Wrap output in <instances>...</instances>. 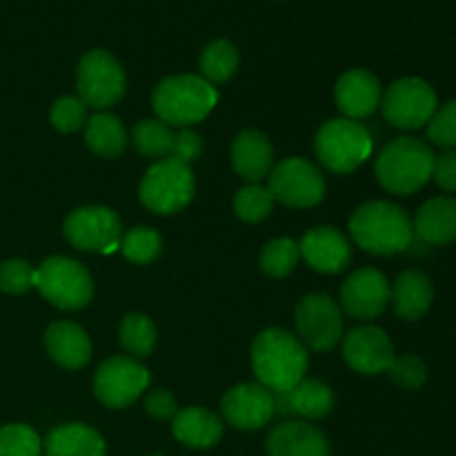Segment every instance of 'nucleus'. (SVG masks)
Returning <instances> with one entry per match:
<instances>
[{
  "label": "nucleus",
  "instance_id": "nucleus-1",
  "mask_svg": "<svg viewBox=\"0 0 456 456\" xmlns=\"http://www.w3.org/2000/svg\"><path fill=\"white\" fill-rule=\"evenodd\" d=\"M252 370L258 383L272 395L292 390L305 377V346L288 330H263L252 343Z\"/></svg>",
  "mask_w": 456,
  "mask_h": 456
},
{
  "label": "nucleus",
  "instance_id": "nucleus-2",
  "mask_svg": "<svg viewBox=\"0 0 456 456\" xmlns=\"http://www.w3.org/2000/svg\"><path fill=\"white\" fill-rule=\"evenodd\" d=\"M354 243L374 256L401 254L412 245L414 227L403 208L387 200H370L350 218Z\"/></svg>",
  "mask_w": 456,
  "mask_h": 456
},
{
  "label": "nucleus",
  "instance_id": "nucleus-3",
  "mask_svg": "<svg viewBox=\"0 0 456 456\" xmlns=\"http://www.w3.org/2000/svg\"><path fill=\"white\" fill-rule=\"evenodd\" d=\"M218 94L203 76L178 74L160 80L151 94L159 120L169 127H191L216 107Z\"/></svg>",
  "mask_w": 456,
  "mask_h": 456
},
{
  "label": "nucleus",
  "instance_id": "nucleus-4",
  "mask_svg": "<svg viewBox=\"0 0 456 456\" xmlns=\"http://www.w3.org/2000/svg\"><path fill=\"white\" fill-rule=\"evenodd\" d=\"M435 151L419 138H396L377 159L379 183L390 194L410 196L421 190L435 172Z\"/></svg>",
  "mask_w": 456,
  "mask_h": 456
},
{
  "label": "nucleus",
  "instance_id": "nucleus-5",
  "mask_svg": "<svg viewBox=\"0 0 456 456\" xmlns=\"http://www.w3.org/2000/svg\"><path fill=\"white\" fill-rule=\"evenodd\" d=\"M314 151L330 172L350 174L372 154V136L356 120L332 118L316 132Z\"/></svg>",
  "mask_w": 456,
  "mask_h": 456
},
{
  "label": "nucleus",
  "instance_id": "nucleus-6",
  "mask_svg": "<svg viewBox=\"0 0 456 456\" xmlns=\"http://www.w3.org/2000/svg\"><path fill=\"white\" fill-rule=\"evenodd\" d=\"M194 174L190 165L178 159L156 160L142 176L138 196L142 205L156 214H174L194 199Z\"/></svg>",
  "mask_w": 456,
  "mask_h": 456
},
{
  "label": "nucleus",
  "instance_id": "nucleus-7",
  "mask_svg": "<svg viewBox=\"0 0 456 456\" xmlns=\"http://www.w3.org/2000/svg\"><path fill=\"white\" fill-rule=\"evenodd\" d=\"M34 288L58 310H80L94 297L89 272L65 256H52L34 274Z\"/></svg>",
  "mask_w": 456,
  "mask_h": 456
},
{
  "label": "nucleus",
  "instance_id": "nucleus-8",
  "mask_svg": "<svg viewBox=\"0 0 456 456\" xmlns=\"http://www.w3.org/2000/svg\"><path fill=\"white\" fill-rule=\"evenodd\" d=\"M78 98L87 107L105 110L125 94V71L105 49H92L78 62Z\"/></svg>",
  "mask_w": 456,
  "mask_h": 456
},
{
  "label": "nucleus",
  "instance_id": "nucleus-9",
  "mask_svg": "<svg viewBox=\"0 0 456 456\" xmlns=\"http://www.w3.org/2000/svg\"><path fill=\"white\" fill-rule=\"evenodd\" d=\"M272 199L288 208H314L325 196L323 174L305 159H285L267 178Z\"/></svg>",
  "mask_w": 456,
  "mask_h": 456
},
{
  "label": "nucleus",
  "instance_id": "nucleus-10",
  "mask_svg": "<svg viewBox=\"0 0 456 456\" xmlns=\"http://www.w3.org/2000/svg\"><path fill=\"white\" fill-rule=\"evenodd\" d=\"M65 236L76 249L110 254L123 239V225L114 209L102 205L78 208L67 216Z\"/></svg>",
  "mask_w": 456,
  "mask_h": 456
},
{
  "label": "nucleus",
  "instance_id": "nucleus-11",
  "mask_svg": "<svg viewBox=\"0 0 456 456\" xmlns=\"http://www.w3.org/2000/svg\"><path fill=\"white\" fill-rule=\"evenodd\" d=\"M150 386V372L129 356H111L94 377V395L105 408H129Z\"/></svg>",
  "mask_w": 456,
  "mask_h": 456
},
{
  "label": "nucleus",
  "instance_id": "nucleus-12",
  "mask_svg": "<svg viewBox=\"0 0 456 456\" xmlns=\"http://www.w3.org/2000/svg\"><path fill=\"white\" fill-rule=\"evenodd\" d=\"M383 116L399 129H419L436 111V94L426 80L399 78L387 87L381 98Z\"/></svg>",
  "mask_w": 456,
  "mask_h": 456
},
{
  "label": "nucleus",
  "instance_id": "nucleus-13",
  "mask_svg": "<svg viewBox=\"0 0 456 456\" xmlns=\"http://www.w3.org/2000/svg\"><path fill=\"white\" fill-rule=\"evenodd\" d=\"M294 323L301 341L316 352L332 350L343 337L341 310L325 294H310L301 298L294 312Z\"/></svg>",
  "mask_w": 456,
  "mask_h": 456
},
{
  "label": "nucleus",
  "instance_id": "nucleus-14",
  "mask_svg": "<svg viewBox=\"0 0 456 456\" xmlns=\"http://www.w3.org/2000/svg\"><path fill=\"white\" fill-rule=\"evenodd\" d=\"M221 412L236 430H258L274 417V395L261 383H240L223 396Z\"/></svg>",
  "mask_w": 456,
  "mask_h": 456
},
{
  "label": "nucleus",
  "instance_id": "nucleus-15",
  "mask_svg": "<svg viewBox=\"0 0 456 456\" xmlns=\"http://www.w3.org/2000/svg\"><path fill=\"white\" fill-rule=\"evenodd\" d=\"M343 356L346 363L359 374L387 372L396 359L390 337L374 325L352 330L343 338Z\"/></svg>",
  "mask_w": 456,
  "mask_h": 456
},
{
  "label": "nucleus",
  "instance_id": "nucleus-16",
  "mask_svg": "<svg viewBox=\"0 0 456 456\" xmlns=\"http://www.w3.org/2000/svg\"><path fill=\"white\" fill-rule=\"evenodd\" d=\"M390 301L387 279L374 267L352 272L341 288V305L350 316L361 321L377 319Z\"/></svg>",
  "mask_w": 456,
  "mask_h": 456
},
{
  "label": "nucleus",
  "instance_id": "nucleus-17",
  "mask_svg": "<svg viewBox=\"0 0 456 456\" xmlns=\"http://www.w3.org/2000/svg\"><path fill=\"white\" fill-rule=\"evenodd\" d=\"M298 252L312 270L321 274H338L352 261V248L334 227H314L298 243Z\"/></svg>",
  "mask_w": 456,
  "mask_h": 456
},
{
  "label": "nucleus",
  "instance_id": "nucleus-18",
  "mask_svg": "<svg viewBox=\"0 0 456 456\" xmlns=\"http://www.w3.org/2000/svg\"><path fill=\"white\" fill-rule=\"evenodd\" d=\"M334 98H337L338 110L346 114V118H365V116L374 114L377 107L381 105V83L368 69L356 67V69L346 71L338 78Z\"/></svg>",
  "mask_w": 456,
  "mask_h": 456
},
{
  "label": "nucleus",
  "instance_id": "nucleus-19",
  "mask_svg": "<svg viewBox=\"0 0 456 456\" xmlns=\"http://www.w3.org/2000/svg\"><path fill=\"white\" fill-rule=\"evenodd\" d=\"M267 456H330L328 436L307 421L281 423L267 436Z\"/></svg>",
  "mask_w": 456,
  "mask_h": 456
},
{
  "label": "nucleus",
  "instance_id": "nucleus-20",
  "mask_svg": "<svg viewBox=\"0 0 456 456\" xmlns=\"http://www.w3.org/2000/svg\"><path fill=\"white\" fill-rule=\"evenodd\" d=\"M232 165L240 178L254 185L270 176V169L274 165V150L265 134L256 129L240 132L232 142Z\"/></svg>",
  "mask_w": 456,
  "mask_h": 456
},
{
  "label": "nucleus",
  "instance_id": "nucleus-21",
  "mask_svg": "<svg viewBox=\"0 0 456 456\" xmlns=\"http://www.w3.org/2000/svg\"><path fill=\"white\" fill-rule=\"evenodd\" d=\"M334 395L323 381L303 379L292 390L274 395V414H298L303 419H323L332 412Z\"/></svg>",
  "mask_w": 456,
  "mask_h": 456
},
{
  "label": "nucleus",
  "instance_id": "nucleus-22",
  "mask_svg": "<svg viewBox=\"0 0 456 456\" xmlns=\"http://www.w3.org/2000/svg\"><path fill=\"white\" fill-rule=\"evenodd\" d=\"M45 347L49 356L65 370H80L92 356V343L80 325L58 321L45 332Z\"/></svg>",
  "mask_w": 456,
  "mask_h": 456
},
{
  "label": "nucleus",
  "instance_id": "nucleus-23",
  "mask_svg": "<svg viewBox=\"0 0 456 456\" xmlns=\"http://www.w3.org/2000/svg\"><path fill=\"white\" fill-rule=\"evenodd\" d=\"M414 234L430 245H448L456 240V199L436 196L419 208Z\"/></svg>",
  "mask_w": 456,
  "mask_h": 456
},
{
  "label": "nucleus",
  "instance_id": "nucleus-24",
  "mask_svg": "<svg viewBox=\"0 0 456 456\" xmlns=\"http://www.w3.org/2000/svg\"><path fill=\"white\" fill-rule=\"evenodd\" d=\"M390 301L401 319L419 321L432 307L435 288L421 270H408L396 279L395 288L390 289Z\"/></svg>",
  "mask_w": 456,
  "mask_h": 456
},
{
  "label": "nucleus",
  "instance_id": "nucleus-25",
  "mask_svg": "<svg viewBox=\"0 0 456 456\" xmlns=\"http://www.w3.org/2000/svg\"><path fill=\"white\" fill-rule=\"evenodd\" d=\"M172 432L187 448L208 450L223 439V421L205 408H185L172 419Z\"/></svg>",
  "mask_w": 456,
  "mask_h": 456
},
{
  "label": "nucleus",
  "instance_id": "nucleus-26",
  "mask_svg": "<svg viewBox=\"0 0 456 456\" xmlns=\"http://www.w3.org/2000/svg\"><path fill=\"white\" fill-rule=\"evenodd\" d=\"M45 456H105V441L94 428L67 423L49 432Z\"/></svg>",
  "mask_w": 456,
  "mask_h": 456
},
{
  "label": "nucleus",
  "instance_id": "nucleus-27",
  "mask_svg": "<svg viewBox=\"0 0 456 456\" xmlns=\"http://www.w3.org/2000/svg\"><path fill=\"white\" fill-rule=\"evenodd\" d=\"M85 142L96 156L118 159L125 147H127V136H125L123 123H120L118 116L101 111V114L89 118L87 127H85Z\"/></svg>",
  "mask_w": 456,
  "mask_h": 456
},
{
  "label": "nucleus",
  "instance_id": "nucleus-28",
  "mask_svg": "<svg viewBox=\"0 0 456 456\" xmlns=\"http://www.w3.org/2000/svg\"><path fill=\"white\" fill-rule=\"evenodd\" d=\"M132 142L136 151L145 159H172L174 145H176V134L172 132L167 123L156 118L141 120L132 129Z\"/></svg>",
  "mask_w": 456,
  "mask_h": 456
},
{
  "label": "nucleus",
  "instance_id": "nucleus-29",
  "mask_svg": "<svg viewBox=\"0 0 456 456\" xmlns=\"http://www.w3.org/2000/svg\"><path fill=\"white\" fill-rule=\"evenodd\" d=\"M239 69V52L227 38L209 43L200 53V71L208 83H227Z\"/></svg>",
  "mask_w": 456,
  "mask_h": 456
},
{
  "label": "nucleus",
  "instance_id": "nucleus-30",
  "mask_svg": "<svg viewBox=\"0 0 456 456\" xmlns=\"http://www.w3.org/2000/svg\"><path fill=\"white\" fill-rule=\"evenodd\" d=\"M118 341L136 359H145L156 347V328L145 314H127L118 328Z\"/></svg>",
  "mask_w": 456,
  "mask_h": 456
},
{
  "label": "nucleus",
  "instance_id": "nucleus-31",
  "mask_svg": "<svg viewBox=\"0 0 456 456\" xmlns=\"http://www.w3.org/2000/svg\"><path fill=\"white\" fill-rule=\"evenodd\" d=\"M118 248L127 261L136 263V265H147L160 254L163 240H160L159 232L151 227H134L127 234H123Z\"/></svg>",
  "mask_w": 456,
  "mask_h": 456
},
{
  "label": "nucleus",
  "instance_id": "nucleus-32",
  "mask_svg": "<svg viewBox=\"0 0 456 456\" xmlns=\"http://www.w3.org/2000/svg\"><path fill=\"white\" fill-rule=\"evenodd\" d=\"M298 256V243L292 239H274L263 248L261 270L272 279H283L297 267Z\"/></svg>",
  "mask_w": 456,
  "mask_h": 456
},
{
  "label": "nucleus",
  "instance_id": "nucleus-33",
  "mask_svg": "<svg viewBox=\"0 0 456 456\" xmlns=\"http://www.w3.org/2000/svg\"><path fill=\"white\" fill-rule=\"evenodd\" d=\"M276 200L272 199L270 190L261 185H248L236 191L234 212L245 223H261L272 214Z\"/></svg>",
  "mask_w": 456,
  "mask_h": 456
},
{
  "label": "nucleus",
  "instance_id": "nucleus-34",
  "mask_svg": "<svg viewBox=\"0 0 456 456\" xmlns=\"http://www.w3.org/2000/svg\"><path fill=\"white\" fill-rule=\"evenodd\" d=\"M40 436L25 423L0 428V456H40Z\"/></svg>",
  "mask_w": 456,
  "mask_h": 456
},
{
  "label": "nucleus",
  "instance_id": "nucleus-35",
  "mask_svg": "<svg viewBox=\"0 0 456 456\" xmlns=\"http://www.w3.org/2000/svg\"><path fill=\"white\" fill-rule=\"evenodd\" d=\"M49 118H52V125L58 132L71 134L85 125V118H87V105L76 96H62L53 102Z\"/></svg>",
  "mask_w": 456,
  "mask_h": 456
},
{
  "label": "nucleus",
  "instance_id": "nucleus-36",
  "mask_svg": "<svg viewBox=\"0 0 456 456\" xmlns=\"http://www.w3.org/2000/svg\"><path fill=\"white\" fill-rule=\"evenodd\" d=\"M395 381V386H399L401 390L414 392L426 383L428 379V368L419 356L414 354H403L399 359H395L392 368L387 370Z\"/></svg>",
  "mask_w": 456,
  "mask_h": 456
},
{
  "label": "nucleus",
  "instance_id": "nucleus-37",
  "mask_svg": "<svg viewBox=\"0 0 456 456\" xmlns=\"http://www.w3.org/2000/svg\"><path fill=\"white\" fill-rule=\"evenodd\" d=\"M428 136L435 145L454 150L456 147V101L448 102L441 110L435 111V116L428 123Z\"/></svg>",
  "mask_w": 456,
  "mask_h": 456
},
{
  "label": "nucleus",
  "instance_id": "nucleus-38",
  "mask_svg": "<svg viewBox=\"0 0 456 456\" xmlns=\"http://www.w3.org/2000/svg\"><path fill=\"white\" fill-rule=\"evenodd\" d=\"M36 270L27 261L12 258L0 265V289L4 294H25L27 289L34 288Z\"/></svg>",
  "mask_w": 456,
  "mask_h": 456
},
{
  "label": "nucleus",
  "instance_id": "nucleus-39",
  "mask_svg": "<svg viewBox=\"0 0 456 456\" xmlns=\"http://www.w3.org/2000/svg\"><path fill=\"white\" fill-rule=\"evenodd\" d=\"M145 410L156 421H169L178 414L176 399L167 390H151L145 399Z\"/></svg>",
  "mask_w": 456,
  "mask_h": 456
},
{
  "label": "nucleus",
  "instance_id": "nucleus-40",
  "mask_svg": "<svg viewBox=\"0 0 456 456\" xmlns=\"http://www.w3.org/2000/svg\"><path fill=\"white\" fill-rule=\"evenodd\" d=\"M200 154H203V141H200L199 134L190 132V129H183V132L176 134V145H174L172 159H178L190 165Z\"/></svg>",
  "mask_w": 456,
  "mask_h": 456
},
{
  "label": "nucleus",
  "instance_id": "nucleus-41",
  "mask_svg": "<svg viewBox=\"0 0 456 456\" xmlns=\"http://www.w3.org/2000/svg\"><path fill=\"white\" fill-rule=\"evenodd\" d=\"M432 176H435L436 185L444 187L445 191H456V151H448L435 160Z\"/></svg>",
  "mask_w": 456,
  "mask_h": 456
}]
</instances>
